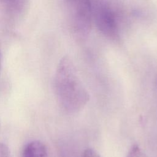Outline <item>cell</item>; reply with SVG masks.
<instances>
[{
  "label": "cell",
  "mask_w": 157,
  "mask_h": 157,
  "mask_svg": "<svg viewBox=\"0 0 157 157\" xmlns=\"http://www.w3.org/2000/svg\"><path fill=\"white\" fill-rule=\"evenodd\" d=\"M54 87L59 105L66 111H80L90 100L89 94L77 75L76 68L68 56H63L57 66Z\"/></svg>",
  "instance_id": "obj_1"
},
{
  "label": "cell",
  "mask_w": 157,
  "mask_h": 157,
  "mask_svg": "<svg viewBox=\"0 0 157 157\" xmlns=\"http://www.w3.org/2000/svg\"><path fill=\"white\" fill-rule=\"evenodd\" d=\"M92 17L98 30L106 37L116 40L120 36L117 12L109 0H91Z\"/></svg>",
  "instance_id": "obj_2"
},
{
  "label": "cell",
  "mask_w": 157,
  "mask_h": 157,
  "mask_svg": "<svg viewBox=\"0 0 157 157\" xmlns=\"http://www.w3.org/2000/svg\"><path fill=\"white\" fill-rule=\"evenodd\" d=\"M65 1L74 35L79 40L85 39L89 36L91 28V0Z\"/></svg>",
  "instance_id": "obj_3"
},
{
  "label": "cell",
  "mask_w": 157,
  "mask_h": 157,
  "mask_svg": "<svg viewBox=\"0 0 157 157\" xmlns=\"http://www.w3.org/2000/svg\"><path fill=\"white\" fill-rule=\"evenodd\" d=\"M21 157H48L47 147L39 140L31 141L25 146Z\"/></svg>",
  "instance_id": "obj_4"
},
{
  "label": "cell",
  "mask_w": 157,
  "mask_h": 157,
  "mask_svg": "<svg viewBox=\"0 0 157 157\" xmlns=\"http://www.w3.org/2000/svg\"><path fill=\"white\" fill-rule=\"evenodd\" d=\"M126 157H145V156L140 147L134 144L129 150Z\"/></svg>",
  "instance_id": "obj_5"
},
{
  "label": "cell",
  "mask_w": 157,
  "mask_h": 157,
  "mask_svg": "<svg viewBox=\"0 0 157 157\" xmlns=\"http://www.w3.org/2000/svg\"><path fill=\"white\" fill-rule=\"evenodd\" d=\"M81 157H101V156L94 150L87 148L83 151Z\"/></svg>",
  "instance_id": "obj_6"
},
{
  "label": "cell",
  "mask_w": 157,
  "mask_h": 157,
  "mask_svg": "<svg viewBox=\"0 0 157 157\" xmlns=\"http://www.w3.org/2000/svg\"><path fill=\"white\" fill-rule=\"evenodd\" d=\"M0 157H10V156L6 154H0Z\"/></svg>",
  "instance_id": "obj_7"
},
{
  "label": "cell",
  "mask_w": 157,
  "mask_h": 157,
  "mask_svg": "<svg viewBox=\"0 0 157 157\" xmlns=\"http://www.w3.org/2000/svg\"><path fill=\"white\" fill-rule=\"evenodd\" d=\"M1 67V47H0V71Z\"/></svg>",
  "instance_id": "obj_8"
},
{
  "label": "cell",
  "mask_w": 157,
  "mask_h": 157,
  "mask_svg": "<svg viewBox=\"0 0 157 157\" xmlns=\"http://www.w3.org/2000/svg\"><path fill=\"white\" fill-rule=\"evenodd\" d=\"M6 1H16V0H6Z\"/></svg>",
  "instance_id": "obj_9"
}]
</instances>
